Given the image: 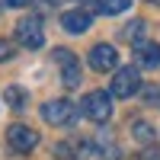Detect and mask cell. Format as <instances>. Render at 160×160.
Masks as SVG:
<instances>
[{
  "label": "cell",
  "mask_w": 160,
  "mask_h": 160,
  "mask_svg": "<svg viewBox=\"0 0 160 160\" xmlns=\"http://www.w3.org/2000/svg\"><path fill=\"white\" fill-rule=\"evenodd\" d=\"M42 118L48 125H55V128H68V125H74V118H77V106L71 99H48L42 106Z\"/></svg>",
  "instance_id": "cell-2"
},
{
  "label": "cell",
  "mask_w": 160,
  "mask_h": 160,
  "mask_svg": "<svg viewBox=\"0 0 160 160\" xmlns=\"http://www.w3.org/2000/svg\"><path fill=\"white\" fill-rule=\"evenodd\" d=\"M90 68L99 71V74L115 71V68H118V51H115L112 45H106V42L93 45V48H90Z\"/></svg>",
  "instance_id": "cell-7"
},
{
  "label": "cell",
  "mask_w": 160,
  "mask_h": 160,
  "mask_svg": "<svg viewBox=\"0 0 160 160\" xmlns=\"http://www.w3.org/2000/svg\"><path fill=\"white\" fill-rule=\"evenodd\" d=\"M7 58H13V45L0 38V61H7Z\"/></svg>",
  "instance_id": "cell-16"
},
{
  "label": "cell",
  "mask_w": 160,
  "mask_h": 160,
  "mask_svg": "<svg viewBox=\"0 0 160 160\" xmlns=\"http://www.w3.org/2000/svg\"><path fill=\"white\" fill-rule=\"evenodd\" d=\"M55 61L61 64V80H64V87H68V90L80 87V61L74 58V51H71V48H55Z\"/></svg>",
  "instance_id": "cell-5"
},
{
  "label": "cell",
  "mask_w": 160,
  "mask_h": 160,
  "mask_svg": "<svg viewBox=\"0 0 160 160\" xmlns=\"http://www.w3.org/2000/svg\"><path fill=\"white\" fill-rule=\"evenodd\" d=\"M131 135H135L141 144H151V141H154V128H151L148 122H135V125H131Z\"/></svg>",
  "instance_id": "cell-13"
},
{
  "label": "cell",
  "mask_w": 160,
  "mask_h": 160,
  "mask_svg": "<svg viewBox=\"0 0 160 160\" xmlns=\"http://www.w3.org/2000/svg\"><path fill=\"white\" fill-rule=\"evenodd\" d=\"M141 35H144V22L141 19H135V22H128V29H125V38H128V42H141Z\"/></svg>",
  "instance_id": "cell-14"
},
{
  "label": "cell",
  "mask_w": 160,
  "mask_h": 160,
  "mask_svg": "<svg viewBox=\"0 0 160 160\" xmlns=\"http://www.w3.org/2000/svg\"><path fill=\"white\" fill-rule=\"evenodd\" d=\"M80 115H87L90 122L96 125H106L112 115V93L106 90H90L83 99H80Z\"/></svg>",
  "instance_id": "cell-1"
},
{
  "label": "cell",
  "mask_w": 160,
  "mask_h": 160,
  "mask_svg": "<svg viewBox=\"0 0 160 160\" xmlns=\"http://www.w3.org/2000/svg\"><path fill=\"white\" fill-rule=\"evenodd\" d=\"M80 3H96V0H80Z\"/></svg>",
  "instance_id": "cell-19"
},
{
  "label": "cell",
  "mask_w": 160,
  "mask_h": 160,
  "mask_svg": "<svg viewBox=\"0 0 160 160\" xmlns=\"http://www.w3.org/2000/svg\"><path fill=\"white\" fill-rule=\"evenodd\" d=\"M3 7H10V10H19V7H29L32 0H0Z\"/></svg>",
  "instance_id": "cell-17"
},
{
  "label": "cell",
  "mask_w": 160,
  "mask_h": 160,
  "mask_svg": "<svg viewBox=\"0 0 160 160\" xmlns=\"http://www.w3.org/2000/svg\"><path fill=\"white\" fill-rule=\"evenodd\" d=\"M157 3H160V0H157Z\"/></svg>",
  "instance_id": "cell-20"
},
{
  "label": "cell",
  "mask_w": 160,
  "mask_h": 160,
  "mask_svg": "<svg viewBox=\"0 0 160 160\" xmlns=\"http://www.w3.org/2000/svg\"><path fill=\"white\" fill-rule=\"evenodd\" d=\"M93 7H96L102 16H115V13H125L131 7V0H96Z\"/></svg>",
  "instance_id": "cell-11"
},
{
  "label": "cell",
  "mask_w": 160,
  "mask_h": 160,
  "mask_svg": "<svg viewBox=\"0 0 160 160\" xmlns=\"http://www.w3.org/2000/svg\"><path fill=\"white\" fill-rule=\"evenodd\" d=\"M144 102L160 109V87H148V90H144Z\"/></svg>",
  "instance_id": "cell-15"
},
{
  "label": "cell",
  "mask_w": 160,
  "mask_h": 160,
  "mask_svg": "<svg viewBox=\"0 0 160 160\" xmlns=\"http://www.w3.org/2000/svg\"><path fill=\"white\" fill-rule=\"evenodd\" d=\"M7 144L19 154H29L35 144H38V131L29 128V125H10L7 128Z\"/></svg>",
  "instance_id": "cell-6"
},
{
  "label": "cell",
  "mask_w": 160,
  "mask_h": 160,
  "mask_svg": "<svg viewBox=\"0 0 160 160\" xmlns=\"http://www.w3.org/2000/svg\"><path fill=\"white\" fill-rule=\"evenodd\" d=\"M141 90V74H138V68H118L115 71V77H112V96H118V99H128V96H135V93Z\"/></svg>",
  "instance_id": "cell-4"
},
{
  "label": "cell",
  "mask_w": 160,
  "mask_h": 160,
  "mask_svg": "<svg viewBox=\"0 0 160 160\" xmlns=\"http://www.w3.org/2000/svg\"><path fill=\"white\" fill-rule=\"evenodd\" d=\"M90 22H93V16L87 10H71V13H61V26L68 29L71 35H80V32H87L90 29Z\"/></svg>",
  "instance_id": "cell-8"
},
{
  "label": "cell",
  "mask_w": 160,
  "mask_h": 160,
  "mask_svg": "<svg viewBox=\"0 0 160 160\" xmlns=\"http://www.w3.org/2000/svg\"><path fill=\"white\" fill-rule=\"evenodd\" d=\"M96 151H99V157H109V160H118V157H122L118 148H115V141H112V135H109L106 128L96 131Z\"/></svg>",
  "instance_id": "cell-10"
},
{
  "label": "cell",
  "mask_w": 160,
  "mask_h": 160,
  "mask_svg": "<svg viewBox=\"0 0 160 160\" xmlns=\"http://www.w3.org/2000/svg\"><path fill=\"white\" fill-rule=\"evenodd\" d=\"M16 42H19L22 48H29V51H35V48L45 45V32H42L38 16H26V19L16 22Z\"/></svg>",
  "instance_id": "cell-3"
},
{
  "label": "cell",
  "mask_w": 160,
  "mask_h": 160,
  "mask_svg": "<svg viewBox=\"0 0 160 160\" xmlns=\"http://www.w3.org/2000/svg\"><path fill=\"white\" fill-rule=\"evenodd\" d=\"M138 160H160V151H144L138 154Z\"/></svg>",
  "instance_id": "cell-18"
},
{
  "label": "cell",
  "mask_w": 160,
  "mask_h": 160,
  "mask_svg": "<svg viewBox=\"0 0 160 160\" xmlns=\"http://www.w3.org/2000/svg\"><path fill=\"white\" fill-rule=\"evenodd\" d=\"M135 58H138L141 68H160V45L157 42H138Z\"/></svg>",
  "instance_id": "cell-9"
},
{
  "label": "cell",
  "mask_w": 160,
  "mask_h": 160,
  "mask_svg": "<svg viewBox=\"0 0 160 160\" xmlns=\"http://www.w3.org/2000/svg\"><path fill=\"white\" fill-rule=\"evenodd\" d=\"M3 102H10L13 109H22V106L29 102V93H26L22 87H7L3 90Z\"/></svg>",
  "instance_id": "cell-12"
}]
</instances>
